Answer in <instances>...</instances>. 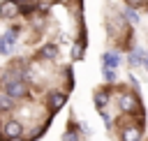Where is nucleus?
Instances as JSON below:
<instances>
[{
    "mask_svg": "<svg viewBox=\"0 0 148 141\" xmlns=\"http://www.w3.org/2000/svg\"><path fill=\"white\" fill-rule=\"evenodd\" d=\"M2 134H5V139H18V136L23 134V125H21L18 120H9V123L2 127Z\"/></svg>",
    "mask_w": 148,
    "mask_h": 141,
    "instance_id": "nucleus-2",
    "label": "nucleus"
},
{
    "mask_svg": "<svg viewBox=\"0 0 148 141\" xmlns=\"http://www.w3.org/2000/svg\"><path fill=\"white\" fill-rule=\"evenodd\" d=\"M118 106H120V111H125V113H134V111H139L141 109V104H139V99L134 97V92H120V97H118Z\"/></svg>",
    "mask_w": 148,
    "mask_h": 141,
    "instance_id": "nucleus-1",
    "label": "nucleus"
},
{
    "mask_svg": "<svg viewBox=\"0 0 148 141\" xmlns=\"http://www.w3.org/2000/svg\"><path fill=\"white\" fill-rule=\"evenodd\" d=\"M62 141H79V136H76V132H67L62 136Z\"/></svg>",
    "mask_w": 148,
    "mask_h": 141,
    "instance_id": "nucleus-15",
    "label": "nucleus"
},
{
    "mask_svg": "<svg viewBox=\"0 0 148 141\" xmlns=\"http://www.w3.org/2000/svg\"><path fill=\"white\" fill-rule=\"evenodd\" d=\"M123 141H141V127L132 125L123 129Z\"/></svg>",
    "mask_w": 148,
    "mask_h": 141,
    "instance_id": "nucleus-5",
    "label": "nucleus"
},
{
    "mask_svg": "<svg viewBox=\"0 0 148 141\" xmlns=\"http://www.w3.org/2000/svg\"><path fill=\"white\" fill-rule=\"evenodd\" d=\"M18 14V5L14 2V0H5L2 5H0V16H5V18H14Z\"/></svg>",
    "mask_w": 148,
    "mask_h": 141,
    "instance_id": "nucleus-4",
    "label": "nucleus"
},
{
    "mask_svg": "<svg viewBox=\"0 0 148 141\" xmlns=\"http://www.w3.org/2000/svg\"><path fill=\"white\" fill-rule=\"evenodd\" d=\"M104 79H106V81H113V79H116V72H113V69H104Z\"/></svg>",
    "mask_w": 148,
    "mask_h": 141,
    "instance_id": "nucleus-16",
    "label": "nucleus"
},
{
    "mask_svg": "<svg viewBox=\"0 0 148 141\" xmlns=\"http://www.w3.org/2000/svg\"><path fill=\"white\" fill-rule=\"evenodd\" d=\"M39 55L46 58V60H53V58L58 55V46H56V44H46V46L39 49Z\"/></svg>",
    "mask_w": 148,
    "mask_h": 141,
    "instance_id": "nucleus-8",
    "label": "nucleus"
},
{
    "mask_svg": "<svg viewBox=\"0 0 148 141\" xmlns=\"http://www.w3.org/2000/svg\"><path fill=\"white\" fill-rule=\"evenodd\" d=\"M143 60H146V53H143L141 49H136V51L130 53V65H141Z\"/></svg>",
    "mask_w": 148,
    "mask_h": 141,
    "instance_id": "nucleus-10",
    "label": "nucleus"
},
{
    "mask_svg": "<svg viewBox=\"0 0 148 141\" xmlns=\"http://www.w3.org/2000/svg\"><path fill=\"white\" fill-rule=\"evenodd\" d=\"M2 39H5L9 46H14V44H16V30H9V32H5V35H2Z\"/></svg>",
    "mask_w": 148,
    "mask_h": 141,
    "instance_id": "nucleus-13",
    "label": "nucleus"
},
{
    "mask_svg": "<svg viewBox=\"0 0 148 141\" xmlns=\"http://www.w3.org/2000/svg\"><path fill=\"white\" fill-rule=\"evenodd\" d=\"M12 104H14V97H9L7 92H5V95H0V109H2V111H9V109H12Z\"/></svg>",
    "mask_w": 148,
    "mask_h": 141,
    "instance_id": "nucleus-11",
    "label": "nucleus"
},
{
    "mask_svg": "<svg viewBox=\"0 0 148 141\" xmlns=\"http://www.w3.org/2000/svg\"><path fill=\"white\" fill-rule=\"evenodd\" d=\"M65 102H67L65 92H53V95H51V99H49V104H51V109H53V111L62 109V106H65Z\"/></svg>",
    "mask_w": 148,
    "mask_h": 141,
    "instance_id": "nucleus-7",
    "label": "nucleus"
},
{
    "mask_svg": "<svg viewBox=\"0 0 148 141\" xmlns=\"http://www.w3.org/2000/svg\"><path fill=\"white\" fill-rule=\"evenodd\" d=\"M72 51H74V55H81V51H83V44H76Z\"/></svg>",
    "mask_w": 148,
    "mask_h": 141,
    "instance_id": "nucleus-17",
    "label": "nucleus"
},
{
    "mask_svg": "<svg viewBox=\"0 0 148 141\" xmlns=\"http://www.w3.org/2000/svg\"><path fill=\"white\" fill-rule=\"evenodd\" d=\"M5 90H7V95L14 97V99L25 95V86H23V81H5Z\"/></svg>",
    "mask_w": 148,
    "mask_h": 141,
    "instance_id": "nucleus-3",
    "label": "nucleus"
},
{
    "mask_svg": "<svg viewBox=\"0 0 148 141\" xmlns=\"http://www.w3.org/2000/svg\"><path fill=\"white\" fill-rule=\"evenodd\" d=\"M9 49H12V46H9V44H7V42H5L2 37H0V53L5 55V53H9Z\"/></svg>",
    "mask_w": 148,
    "mask_h": 141,
    "instance_id": "nucleus-14",
    "label": "nucleus"
},
{
    "mask_svg": "<svg viewBox=\"0 0 148 141\" xmlns=\"http://www.w3.org/2000/svg\"><path fill=\"white\" fill-rule=\"evenodd\" d=\"M9 141H21V139H9Z\"/></svg>",
    "mask_w": 148,
    "mask_h": 141,
    "instance_id": "nucleus-18",
    "label": "nucleus"
},
{
    "mask_svg": "<svg viewBox=\"0 0 148 141\" xmlns=\"http://www.w3.org/2000/svg\"><path fill=\"white\" fill-rule=\"evenodd\" d=\"M102 62H104V69H116L118 65H120V55L118 53H104V58H102Z\"/></svg>",
    "mask_w": 148,
    "mask_h": 141,
    "instance_id": "nucleus-6",
    "label": "nucleus"
},
{
    "mask_svg": "<svg viewBox=\"0 0 148 141\" xmlns=\"http://www.w3.org/2000/svg\"><path fill=\"white\" fill-rule=\"evenodd\" d=\"M123 14H125V18H127V21H132V23H136V21H139V14H136L134 9H130V7H125V12H123Z\"/></svg>",
    "mask_w": 148,
    "mask_h": 141,
    "instance_id": "nucleus-12",
    "label": "nucleus"
},
{
    "mask_svg": "<svg viewBox=\"0 0 148 141\" xmlns=\"http://www.w3.org/2000/svg\"><path fill=\"white\" fill-rule=\"evenodd\" d=\"M95 104H97L99 111H104V106L109 104V92H106V90H97V92H95Z\"/></svg>",
    "mask_w": 148,
    "mask_h": 141,
    "instance_id": "nucleus-9",
    "label": "nucleus"
}]
</instances>
